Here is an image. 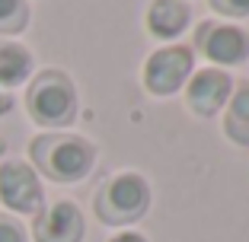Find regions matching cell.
I'll list each match as a JSON object with an SVG mask.
<instances>
[{"label": "cell", "mask_w": 249, "mask_h": 242, "mask_svg": "<svg viewBox=\"0 0 249 242\" xmlns=\"http://www.w3.org/2000/svg\"><path fill=\"white\" fill-rule=\"evenodd\" d=\"M29 156L38 172L61 185H73L89 176L96 162V150L83 137H73L64 131H45L29 144Z\"/></svg>", "instance_id": "cell-1"}, {"label": "cell", "mask_w": 249, "mask_h": 242, "mask_svg": "<svg viewBox=\"0 0 249 242\" xmlns=\"http://www.w3.org/2000/svg\"><path fill=\"white\" fill-rule=\"evenodd\" d=\"M26 109L32 121L48 131H61L77 118V89L64 70H42L29 83Z\"/></svg>", "instance_id": "cell-2"}, {"label": "cell", "mask_w": 249, "mask_h": 242, "mask_svg": "<svg viewBox=\"0 0 249 242\" xmlns=\"http://www.w3.org/2000/svg\"><path fill=\"white\" fill-rule=\"evenodd\" d=\"M150 210V185L141 172H118L106 178L96 194V217L106 226H128L138 223Z\"/></svg>", "instance_id": "cell-3"}, {"label": "cell", "mask_w": 249, "mask_h": 242, "mask_svg": "<svg viewBox=\"0 0 249 242\" xmlns=\"http://www.w3.org/2000/svg\"><path fill=\"white\" fill-rule=\"evenodd\" d=\"M195 74V51L189 45H163L144 64V86L150 96H176L185 89L189 77Z\"/></svg>", "instance_id": "cell-4"}, {"label": "cell", "mask_w": 249, "mask_h": 242, "mask_svg": "<svg viewBox=\"0 0 249 242\" xmlns=\"http://www.w3.org/2000/svg\"><path fill=\"white\" fill-rule=\"evenodd\" d=\"M0 204L13 213H32L36 217L45 204V188L38 172L22 160H7L0 166Z\"/></svg>", "instance_id": "cell-5"}, {"label": "cell", "mask_w": 249, "mask_h": 242, "mask_svg": "<svg viewBox=\"0 0 249 242\" xmlns=\"http://www.w3.org/2000/svg\"><path fill=\"white\" fill-rule=\"evenodd\" d=\"M233 96V77L220 67H201L185 83V105L198 118H217Z\"/></svg>", "instance_id": "cell-6"}, {"label": "cell", "mask_w": 249, "mask_h": 242, "mask_svg": "<svg viewBox=\"0 0 249 242\" xmlns=\"http://www.w3.org/2000/svg\"><path fill=\"white\" fill-rule=\"evenodd\" d=\"M198 48L211 61V67H236L249 58V35L233 26V22H217V26H201L198 35Z\"/></svg>", "instance_id": "cell-7"}, {"label": "cell", "mask_w": 249, "mask_h": 242, "mask_svg": "<svg viewBox=\"0 0 249 242\" xmlns=\"http://www.w3.org/2000/svg\"><path fill=\"white\" fill-rule=\"evenodd\" d=\"M36 242H83V213L73 201H58L36 213Z\"/></svg>", "instance_id": "cell-8"}, {"label": "cell", "mask_w": 249, "mask_h": 242, "mask_svg": "<svg viewBox=\"0 0 249 242\" xmlns=\"http://www.w3.org/2000/svg\"><path fill=\"white\" fill-rule=\"evenodd\" d=\"M192 10L185 0H154L147 10V29L160 42H173L189 29Z\"/></svg>", "instance_id": "cell-9"}, {"label": "cell", "mask_w": 249, "mask_h": 242, "mask_svg": "<svg viewBox=\"0 0 249 242\" xmlns=\"http://www.w3.org/2000/svg\"><path fill=\"white\" fill-rule=\"evenodd\" d=\"M32 74V54L29 48H22L16 42L0 38V86L13 89L19 83H26Z\"/></svg>", "instance_id": "cell-10"}, {"label": "cell", "mask_w": 249, "mask_h": 242, "mask_svg": "<svg viewBox=\"0 0 249 242\" xmlns=\"http://www.w3.org/2000/svg\"><path fill=\"white\" fill-rule=\"evenodd\" d=\"M224 134L236 147H249V83L233 89L227 109H224Z\"/></svg>", "instance_id": "cell-11"}, {"label": "cell", "mask_w": 249, "mask_h": 242, "mask_svg": "<svg viewBox=\"0 0 249 242\" xmlns=\"http://www.w3.org/2000/svg\"><path fill=\"white\" fill-rule=\"evenodd\" d=\"M29 26L26 0H0V35H19Z\"/></svg>", "instance_id": "cell-12"}, {"label": "cell", "mask_w": 249, "mask_h": 242, "mask_svg": "<svg viewBox=\"0 0 249 242\" xmlns=\"http://www.w3.org/2000/svg\"><path fill=\"white\" fill-rule=\"evenodd\" d=\"M214 13L227 16V19H246L249 16V0H208Z\"/></svg>", "instance_id": "cell-13"}, {"label": "cell", "mask_w": 249, "mask_h": 242, "mask_svg": "<svg viewBox=\"0 0 249 242\" xmlns=\"http://www.w3.org/2000/svg\"><path fill=\"white\" fill-rule=\"evenodd\" d=\"M0 242H26V229H22L19 223L0 217Z\"/></svg>", "instance_id": "cell-14"}, {"label": "cell", "mask_w": 249, "mask_h": 242, "mask_svg": "<svg viewBox=\"0 0 249 242\" xmlns=\"http://www.w3.org/2000/svg\"><path fill=\"white\" fill-rule=\"evenodd\" d=\"M109 242H147V236H141V233H115Z\"/></svg>", "instance_id": "cell-15"}, {"label": "cell", "mask_w": 249, "mask_h": 242, "mask_svg": "<svg viewBox=\"0 0 249 242\" xmlns=\"http://www.w3.org/2000/svg\"><path fill=\"white\" fill-rule=\"evenodd\" d=\"M10 109H13V99H10L7 93H0V115H7Z\"/></svg>", "instance_id": "cell-16"}]
</instances>
